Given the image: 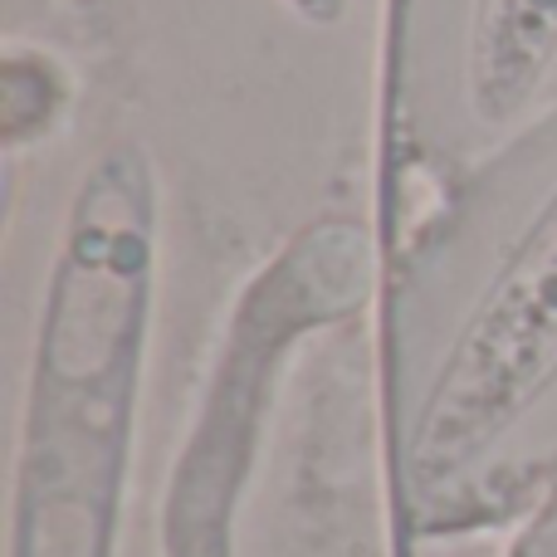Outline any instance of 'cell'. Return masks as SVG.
<instances>
[{"mask_svg": "<svg viewBox=\"0 0 557 557\" xmlns=\"http://www.w3.org/2000/svg\"><path fill=\"white\" fill-rule=\"evenodd\" d=\"M162 298V186L127 137L64 196L10 455L5 557H117Z\"/></svg>", "mask_w": 557, "mask_h": 557, "instance_id": "1", "label": "cell"}, {"mask_svg": "<svg viewBox=\"0 0 557 557\" xmlns=\"http://www.w3.org/2000/svg\"><path fill=\"white\" fill-rule=\"evenodd\" d=\"M557 0H450L441 113L431 133L450 157H490L553 103Z\"/></svg>", "mask_w": 557, "mask_h": 557, "instance_id": "3", "label": "cell"}, {"mask_svg": "<svg viewBox=\"0 0 557 557\" xmlns=\"http://www.w3.org/2000/svg\"><path fill=\"white\" fill-rule=\"evenodd\" d=\"M401 484L460 504L557 401V98L480 157L396 284Z\"/></svg>", "mask_w": 557, "mask_h": 557, "instance_id": "2", "label": "cell"}, {"mask_svg": "<svg viewBox=\"0 0 557 557\" xmlns=\"http://www.w3.org/2000/svg\"><path fill=\"white\" fill-rule=\"evenodd\" d=\"M288 15H298L304 25H318V29H333L337 20L347 15V0H278Z\"/></svg>", "mask_w": 557, "mask_h": 557, "instance_id": "4", "label": "cell"}]
</instances>
